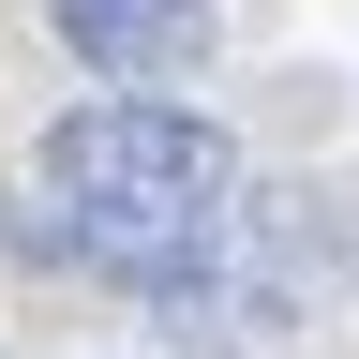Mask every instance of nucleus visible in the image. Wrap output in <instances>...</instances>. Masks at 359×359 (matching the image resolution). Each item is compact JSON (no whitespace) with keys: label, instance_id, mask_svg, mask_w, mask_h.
<instances>
[{"label":"nucleus","instance_id":"f257e3e1","mask_svg":"<svg viewBox=\"0 0 359 359\" xmlns=\"http://www.w3.org/2000/svg\"><path fill=\"white\" fill-rule=\"evenodd\" d=\"M45 210H60V240L90 269H120V285L150 299H210L224 255H240V150H224V120L165 105V90H105V105H60L45 120Z\"/></svg>","mask_w":359,"mask_h":359},{"label":"nucleus","instance_id":"f03ea898","mask_svg":"<svg viewBox=\"0 0 359 359\" xmlns=\"http://www.w3.org/2000/svg\"><path fill=\"white\" fill-rule=\"evenodd\" d=\"M314 285H344V224H330V195H255V210H240V255H224L210 299H240L255 330H299Z\"/></svg>","mask_w":359,"mask_h":359},{"label":"nucleus","instance_id":"7ed1b4c3","mask_svg":"<svg viewBox=\"0 0 359 359\" xmlns=\"http://www.w3.org/2000/svg\"><path fill=\"white\" fill-rule=\"evenodd\" d=\"M45 15H60V45L105 60V75H165V60L210 45V0H45Z\"/></svg>","mask_w":359,"mask_h":359}]
</instances>
